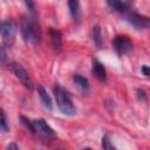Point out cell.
I'll use <instances>...</instances> for the list:
<instances>
[{
  "label": "cell",
  "instance_id": "1",
  "mask_svg": "<svg viewBox=\"0 0 150 150\" xmlns=\"http://www.w3.org/2000/svg\"><path fill=\"white\" fill-rule=\"evenodd\" d=\"M20 33L25 42L36 43L41 39V29L34 14H29L22 18L20 23Z\"/></svg>",
  "mask_w": 150,
  "mask_h": 150
},
{
  "label": "cell",
  "instance_id": "2",
  "mask_svg": "<svg viewBox=\"0 0 150 150\" xmlns=\"http://www.w3.org/2000/svg\"><path fill=\"white\" fill-rule=\"evenodd\" d=\"M54 94L60 111L67 116H74L76 114V108L71 101L69 93L66 89H63L61 86L56 84V87L54 88Z\"/></svg>",
  "mask_w": 150,
  "mask_h": 150
},
{
  "label": "cell",
  "instance_id": "3",
  "mask_svg": "<svg viewBox=\"0 0 150 150\" xmlns=\"http://www.w3.org/2000/svg\"><path fill=\"white\" fill-rule=\"evenodd\" d=\"M18 25L13 19H7L2 21L1 23V39H2V46L5 47H12L15 42Z\"/></svg>",
  "mask_w": 150,
  "mask_h": 150
},
{
  "label": "cell",
  "instance_id": "4",
  "mask_svg": "<svg viewBox=\"0 0 150 150\" xmlns=\"http://www.w3.org/2000/svg\"><path fill=\"white\" fill-rule=\"evenodd\" d=\"M123 15H124V20L128 23H130L135 29L143 30V29H148L150 27V18H148L145 15L138 14L132 11H128V12L123 13Z\"/></svg>",
  "mask_w": 150,
  "mask_h": 150
},
{
  "label": "cell",
  "instance_id": "5",
  "mask_svg": "<svg viewBox=\"0 0 150 150\" xmlns=\"http://www.w3.org/2000/svg\"><path fill=\"white\" fill-rule=\"evenodd\" d=\"M112 47H114V49L116 50V53L118 55H125V54H129L132 50L134 45H132V41L128 36L117 35L112 40Z\"/></svg>",
  "mask_w": 150,
  "mask_h": 150
},
{
  "label": "cell",
  "instance_id": "6",
  "mask_svg": "<svg viewBox=\"0 0 150 150\" xmlns=\"http://www.w3.org/2000/svg\"><path fill=\"white\" fill-rule=\"evenodd\" d=\"M11 69H12V71L15 74V76L19 79V81H20L26 88H28V89H32V88H33V81H32L30 76L28 75V73L25 70V68H23L20 63H18V62H12Z\"/></svg>",
  "mask_w": 150,
  "mask_h": 150
},
{
  "label": "cell",
  "instance_id": "7",
  "mask_svg": "<svg viewBox=\"0 0 150 150\" xmlns=\"http://www.w3.org/2000/svg\"><path fill=\"white\" fill-rule=\"evenodd\" d=\"M32 132H36L45 137H55V131L43 118L32 121Z\"/></svg>",
  "mask_w": 150,
  "mask_h": 150
},
{
  "label": "cell",
  "instance_id": "8",
  "mask_svg": "<svg viewBox=\"0 0 150 150\" xmlns=\"http://www.w3.org/2000/svg\"><path fill=\"white\" fill-rule=\"evenodd\" d=\"M108 6L116 11V12H120V13H125L129 11V8L131 7V2L130 1H118V0H109L108 2Z\"/></svg>",
  "mask_w": 150,
  "mask_h": 150
},
{
  "label": "cell",
  "instance_id": "9",
  "mask_svg": "<svg viewBox=\"0 0 150 150\" xmlns=\"http://www.w3.org/2000/svg\"><path fill=\"white\" fill-rule=\"evenodd\" d=\"M93 74L96 76V79L101 82H105L107 81V71L104 66L100 62V61H93Z\"/></svg>",
  "mask_w": 150,
  "mask_h": 150
},
{
  "label": "cell",
  "instance_id": "10",
  "mask_svg": "<svg viewBox=\"0 0 150 150\" xmlns=\"http://www.w3.org/2000/svg\"><path fill=\"white\" fill-rule=\"evenodd\" d=\"M49 36L52 41V46L55 50H60L62 47V34L57 29H49Z\"/></svg>",
  "mask_w": 150,
  "mask_h": 150
},
{
  "label": "cell",
  "instance_id": "11",
  "mask_svg": "<svg viewBox=\"0 0 150 150\" xmlns=\"http://www.w3.org/2000/svg\"><path fill=\"white\" fill-rule=\"evenodd\" d=\"M38 93H39V96H40V100H41V103L43 104V107L48 110H52L53 109V103H52V98H50L49 94L47 93V90L42 86H39L38 87Z\"/></svg>",
  "mask_w": 150,
  "mask_h": 150
},
{
  "label": "cell",
  "instance_id": "12",
  "mask_svg": "<svg viewBox=\"0 0 150 150\" xmlns=\"http://www.w3.org/2000/svg\"><path fill=\"white\" fill-rule=\"evenodd\" d=\"M73 80H74L76 87H77L81 91H87V90L89 89V82H88V80H87L84 76H82V75H80V74H75L74 77H73Z\"/></svg>",
  "mask_w": 150,
  "mask_h": 150
},
{
  "label": "cell",
  "instance_id": "13",
  "mask_svg": "<svg viewBox=\"0 0 150 150\" xmlns=\"http://www.w3.org/2000/svg\"><path fill=\"white\" fill-rule=\"evenodd\" d=\"M93 40H94V43L96 45L97 48H101L102 47L103 35H102V30H101L100 26H94L93 27Z\"/></svg>",
  "mask_w": 150,
  "mask_h": 150
},
{
  "label": "cell",
  "instance_id": "14",
  "mask_svg": "<svg viewBox=\"0 0 150 150\" xmlns=\"http://www.w3.org/2000/svg\"><path fill=\"white\" fill-rule=\"evenodd\" d=\"M68 7H69V11H70L71 16L74 19H77L79 15H80V2L79 1H75V0L68 1Z\"/></svg>",
  "mask_w": 150,
  "mask_h": 150
},
{
  "label": "cell",
  "instance_id": "15",
  "mask_svg": "<svg viewBox=\"0 0 150 150\" xmlns=\"http://www.w3.org/2000/svg\"><path fill=\"white\" fill-rule=\"evenodd\" d=\"M101 144H102V149H103V150H117L116 146L112 145V143L110 142L108 135H104V136L102 137V142H101Z\"/></svg>",
  "mask_w": 150,
  "mask_h": 150
},
{
  "label": "cell",
  "instance_id": "16",
  "mask_svg": "<svg viewBox=\"0 0 150 150\" xmlns=\"http://www.w3.org/2000/svg\"><path fill=\"white\" fill-rule=\"evenodd\" d=\"M0 128H1V131L2 132H7L9 127H8V123H7V117H6V114L4 111V109H1V122H0Z\"/></svg>",
  "mask_w": 150,
  "mask_h": 150
},
{
  "label": "cell",
  "instance_id": "17",
  "mask_svg": "<svg viewBox=\"0 0 150 150\" xmlns=\"http://www.w3.org/2000/svg\"><path fill=\"white\" fill-rule=\"evenodd\" d=\"M6 57H7L6 49H5V46H2L1 49H0V59H1V63H2V64L6 63Z\"/></svg>",
  "mask_w": 150,
  "mask_h": 150
},
{
  "label": "cell",
  "instance_id": "18",
  "mask_svg": "<svg viewBox=\"0 0 150 150\" xmlns=\"http://www.w3.org/2000/svg\"><path fill=\"white\" fill-rule=\"evenodd\" d=\"M141 71H142L143 75H145V76H150V66H146V64L142 66Z\"/></svg>",
  "mask_w": 150,
  "mask_h": 150
},
{
  "label": "cell",
  "instance_id": "19",
  "mask_svg": "<svg viewBox=\"0 0 150 150\" xmlns=\"http://www.w3.org/2000/svg\"><path fill=\"white\" fill-rule=\"evenodd\" d=\"M6 150H20V148L18 146V144H16V143L12 142V143H9V144L7 145Z\"/></svg>",
  "mask_w": 150,
  "mask_h": 150
},
{
  "label": "cell",
  "instance_id": "20",
  "mask_svg": "<svg viewBox=\"0 0 150 150\" xmlns=\"http://www.w3.org/2000/svg\"><path fill=\"white\" fill-rule=\"evenodd\" d=\"M137 94H138V98H141V100H145V94H144V91L143 90H137Z\"/></svg>",
  "mask_w": 150,
  "mask_h": 150
},
{
  "label": "cell",
  "instance_id": "21",
  "mask_svg": "<svg viewBox=\"0 0 150 150\" xmlns=\"http://www.w3.org/2000/svg\"><path fill=\"white\" fill-rule=\"evenodd\" d=\"M82 150H91L90 148H84V149H82Z\"/></svg>",
  "mask_w": 150,
  "mask_h": 150
},
{
  "label": "cell",
  "instance_id": "22",
  "mask_svg": "<svg viewBox=\"0 0 150 150\" xmlns=\"http://www.w3.org/2000/svg\"><path fill=\"white\" fill-rule=\"evenodd\" d=\"M59 150H63V149H59Z\"/></svg>",
  "mask_w": 150,
  "mask_h": 150
}]
</instances>
